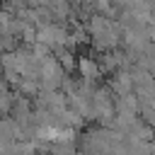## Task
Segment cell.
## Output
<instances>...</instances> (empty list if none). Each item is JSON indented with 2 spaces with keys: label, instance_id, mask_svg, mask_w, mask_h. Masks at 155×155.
Wrapping results in <instances>:
<instances>
[{
  "label": "cell",
  "instance_id": "6da1fadb",
  "mask_svg": "<svg viewBox=\"0 0 155 155\" xmlns=\"http://www.w3.org/2000/svg\"><path fill=\"white\" fill-rule=\"evenodd\" d=\"M85 29H87V36H90V44L104 53V51H114L121 46V27L116 24V19L107 17V15H87V22H85Z\"/></svg>",
  "mask_w": 155,
  "mask_h": 155
},
{
  "label": "cell",
  "instance_id": "7a4b0ae2",
  "mask_svg": "<svg viewBox=\"0 0 155 155\" xmlns=\"http://www.w3.org/2000/svg\"><path fill=\"white\" fill-rule=\"evenodd\" d=\"M65 39H68V27L63 22H48L36 27V41L44 44L51 53H56L58 48H65Z\"/></svg>",
  "mask_w": 155,
  "mask_h": 155
},
{
  "label": "cell",
  "instance_id": "3957f363",
  "mask_svg": "<svg viewBox=\"0 0 155 155\" xmlns=\"http://www.w3.org/2000/svg\"><path fill=\"white\" fill-rule=\"evenodd\" d=\"M63 78H65V73H63V68L58 65V61H56L53 53L46 56V58L39 63V90H46V92L61 90Z\"/></svg>",
  "mask_w": 155,
  "mask_h": 155
},
{
  "label": "cell",
  "instance_id": "277c9868",
  "mask_svg": "<svg viewBox=\"0 0 155 155\" xmlns=\"http://www.w3.org/2000/svg\"><path fill=\"white\" fill-rule=\"evenodd\" d=\"M75 70H78L80 80H85V82H94V85H97L99 78L104 75L94 56H78V58H75Z\"/></svg>",
  "mask_w": 155,
  "mask_h": 155
},
{
  "label": "cell",
  "instance_id": "5b68a950",
  "mask_svg": "<svg viewBox=\"0 0 155 155\" xmlns=\"http://www.w3.org/2000/svg\"><path fill=\"white\" fill-rule=\"evenodd\" d=\"M107 87L111 90L114 97H121V94L133 92V78H131V70H128V68H119V70H114V73H111V80H109Z\"/></svg>",
  "mask_w": 155,
  "mask_h": 155
},
{
  "label": "cell",
  "instance_id": "8992f818",
  "mask_svg": "<svg viewBox=\"0 0 155 155\" xmlns=\"http://www.w3.org/2000/svg\"><path fill=\"white\" fill-rule=\"evenodd\" d=\"M46 10L51 12V19L53 22H63L73 15V2L70 0H48L46 2Z\"/></svg>",
  "mask_w": 155,
  "mask_h": 155
},
{
  "label": "cell",
  "instance_id": "52a82bcc",
  "mask_svg": "<svg viewBox=\"0 0 155 155\" xmlns=\"http://www.w3.org/2000/svg\"><path fill=\"white\" fill-rule=\"evenodd\" d=\"M53 56H56V61H58V65L63 68V73H65V75L75 70V58H78V56H75V51H70V48H58Z\"/></svg>",
  "mask_w": 155,
  "mask_h": 155
}]
</instances>
